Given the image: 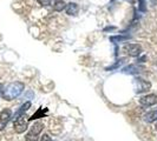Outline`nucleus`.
<instances>
[{"label":"nucleus","mask_w":157,"mask_h":141,"mask_svg":"<svg viewBox=\"0 0 157 141\" xmlns=\"http://www.w3.org/2000/svg\"><path fill=\"white\" fill-rule=\"evenodd\" d=\"M25 85L20 81H14L8 84L7 86L4 88V93H2V98L7 101L14 100L16 98H18L20 94L23 93Z\"/></svg>","instance_id":"f257e3e1"},{"label":"nucleus","mask_w":157,"mask_h":141,"mask_svg":"<svg viewBox=\"0 0 157 141\" xmlns=\"http://www.w3.org/2000/svg\"><path fill=\"white\" fill-rule=\"evenodd\" d=\"M44 128V124L41 121H37L31 126L30 131L25 135V140L26 141H38L40 133L43 132Z\"/></svg>","instance_id":"f03ea898"},{"label":"nucleus","mask_w":157,"mask_h":141,"mask_svg":"<svg viewBox=\"0 0 157 141\" xmlns=\"http://www.w3.org/2000/svg\"><path fill=\"white\" fill-rule=\"evenodd\" d=\"M151 84L150 81L145 80L143 78H135L134 79V88L136 91V93H143V92H147L148 89H150Z\"/></svg>","instance_id":"7ed1b4c3"},{"label":"nucleus","mask_w":157,"mask_h":141,"mask_svg":"<svg viewBox=\"0 0 157 141\" xmlns=\"http://www.w3.org/2000/svg\"><path fill=\"white\" fill-rule=\"evenodd\" d=\"M13 128H14V131H16L17 133H19V134L24 133V132L29 128V120L25 119V115L19 117L18 119L14 120V122H13Z\"/></svg>","instance_id":"20e7f679"},{"label":"nucleus","mask_w":157,"mask_h":141,"mask_svg":"<svg viewBox=\"0 0 157 141\" xmlns=\"http://www.w3.org/2000/svg\"><path fill=\"white\" fill-rule=\"evenodd\" d=\"M11 118H12V110L10 108H4L0 112V131L5 129V127L7 126Z\"/></svg>","instance_id":"39448f33"},{"label":"nucleus","mask_w":157,"mask_h":141,"mask_svg":"<svg viewBox=\"0 0 157 141\" xmlns=\"http://www.w3.org/2000/svg\"><path fill=\"white\" fill-rule=\"evenodd\" d=\"M140 103L143 107H151L157 103V95L156 94H148L144 95L140 99Z\"/></svg>","instance_id":"423d86ee"},{"label":"nucleus","mask_w":157,"mask_h":141,"mask_svg":"<svg viewBox=\"0 0 157 141\" xmlns=\"http://www.w3.org/2000/svg\"><path fill=\"white\" fill-rule=\"evenodd\" d=\"M124 51L130 56H138L142 52V47L138 44H126L124 46Z\"/></svg>","instance_id":"0eeeda50"},{"label":"nucleus","mask_w":157,"mask_h":141,"mask_svg":"<svg viewBox=\"0 0 157 141\" xmlns=\"http://www.w3.org/2000/svg\"><path fill=\"white\" fill-rule=\"evenodd\" d=\"M65 11H66V14H69V16H77L79 12L78 4H76V2H69V4H66Z\"/></svg>","instance_id":"6e6552de"},{"label":"nucleus","mask_w":157,"mask_h":141,"mask_svg":"<svg viewBox=\"0 0 157 141\" xmlns=\"http://www.w3.org/2000/svg\"><path fill=\"white\" fill-rule=\"evenodd\" d=\"M30 107H31V102H30V101H26L25 103H23V105H21V107H20V108L16 112L13 120L18 119L19 117H23V115H25V112H27V110H30Z\"/></svg>","instance_id":"1a4fd4ad"},{"label":"nucleus","mask_w":157,"mask_h":141,"mask_svg":"<svg viewBox=\"0 0 157 141\" xmlns=\"http://www.w3.org/2000/svg\"><path fill=\"white\" fill-rule=\"evenodd\" d=\"M143 119H144V121H145V122H148V124H151V122L157 121V110L148 112V113L143 117Z\"/></svg>","instance_id":"9d476101"},{"label":"nucleus","mask_w":157,"mask_h":141,"mask_svg":"<svg viewBox=\"0 0 157 141\" xmlns=\"http://www.w3.org/2000/svg\"><path fill=\"white\" fill-rule=\"evenodd\" d=\"M52 7H53V11H56V12H62L66 7V4H65L64 0H55L53 4H52Z\"/></svg>","instance_id":"9b49d317"},{"label":"nucleus","mask_w":157,"mask_h":141,"mask_svg":"<svg viewBox=\"0 0 157 141\" xmlns=\"http://www.w3.org/2000/svg\"><path fill=\"white\" fill-rule=\"evenodd\" d=\"M123 72L126 74H137L140 72V67H137L136 65H129L123 68Z\"/></svg>","instance_id":"f8f14e48"},{"label":"nucleus","mask_w":157,"mask_h":141,"mask_svg":"<svg viewBox=\"0 0 157 141\" xmlns=\"http://www.w3.org/2000/svg\"><path fill=\"white\" fill-rule=\"evenodd\" d=\"M129 39V37L126 35H116V37H111L110 40L112 42H118V41H124V40Z\"/></svg>","instance_id":"ddd939ff"},{"label":"nucleus","mask_w":157,"mask_h":141,"mask_svg":"<svg viewBox=\"0 0 157 141\" xmlns=\"http://www.w3.org/2000/svg\"><path fill=\"white\" fill-rule=\"evenodd\" d=\"M124 63V59H121V60H118L117 63H115V65H113V66H110V67H108V68H106V70H116V68H118V66H121V65H122V63Z\"/></svg>","instance_id":"4468645a"},{"label":"nucleus","mask_w":157,"mask_h":141,"mask_svg":"<svg viewBox=\"0 0 157 141\" xmlns=\"http://www.w3.org/2000/svg\"><path fill=\"white\" fill-rule=\"evenodd\" d=\"M138 2H140V9H141L142 12H144L147 8H145V0H138Z\"/></svg>","instance_id":"2eb2a0df"},{"label":"nucleus","mask_w":157,"mask_h":141,"mask_svg":"<svg viewBox=\"0 0 157 141\" xmlns=\"http://www.w3.org/2000/svg\"><path fill=\"white\" fill-rule=\"evenodd\" d=\"M50 1H51V0H37V2H38L39 5H41V6H47V5L50 4Z\"/></svg>","instance_id":"dca6fc26"},{"label":"nucleus","mask_w":157,"mask_h":141,"mask_svg":"<svg viewBox=\"0 0 157 141\" xmlns=\"http://www.w3.org/2000/svg\"><path fill=\"white\" fill-rule=\"evenodd\" d=\"M39 141H52V139H51V136H50L48 134H44V135L40 138Z\"/></svg>","instance_id":"f3484780"},{"label":"nucleus","mask_w":157,"mask_h":141,"mask_svg":"<svg viewBox=\"0 0 157 141\" xmlns=\"http://www.w3.org/2000/svg\"><path fill=\"white\" fill-rule=\"evenodd\" d=\"M4 88H5V87H4V85H2V84H0V98L2 96V93H4Z\"/></svg>","instance_id":"a211bd4d"},{"label":"nucleus","mask_w":157,"mask_h":141,"mask_svg":"<svg viewBox=\"0 0 157 141\" xmlns=\"http://www.w3.org/2000/svg\"><path fill=\"white\" fill-rule=\"evenodd\" d=\"M128 1H129V0H128ZM130 2H131V4H134V0H130Z\"/></svg>","instance_id":"6ab92c4d"},{"label":"nucleus","mask_w":157,"mask_h":141,"mask_svg":"<svg viewBox=\"0 0 157 141\" xmlns=\"http://www.w3.org/2000/svg\"><path fill=\"white\" fill-rule=\"evenodd\" d=\"M155 129L157 131V122H156V125H155Z\"/></svg>","instance_id":"aec40b11"}]
</instances>
